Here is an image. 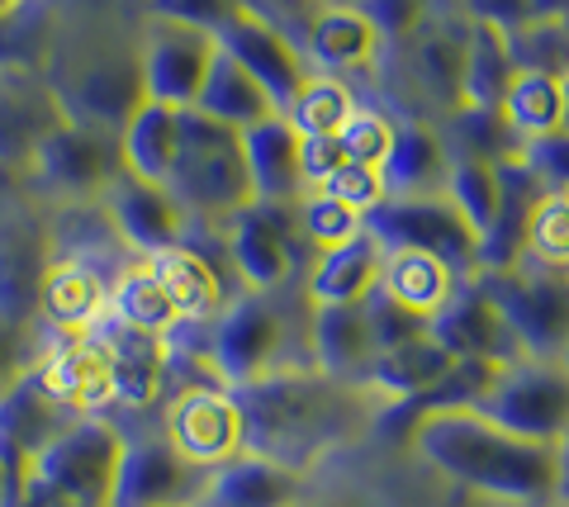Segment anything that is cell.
<instances>
[{
  "label": "cell",
  "mask_w": 569,
  "mask_h": 507,
  "mask_svg": "<svg viewBox=\"0 0 569 507\" xmlns=\"http://www.w3.org/2000/svg\"><path fill=\"white\" fill-rule=\"evenodd\" d=\"M356 104H361V100L351 95V85L342 77L313 72L305 81V91L290 100L284 119L299 129V138H337V133L347 129V119L356 114Z\"/></svg>",
  "instance_id": "obj_40"
},
{
  "label": "cell",
  "mask_w": 569,
  "mask_h": 507,
  "mask_svg": "<svg viewBox=\"0 0 569 507\" xmlns=\"http://www.w3.org/2000/svg\"><path fill=\"white\" fill-rule=\"evenodd\" d=\"M104 219L119 233L123 247H133L138 256H157L171 252L186 242V209L171 200L167 185H148L133 176H119L110 190H104Z\"/></svg>",
  "instance_id": "obj_20"
},
{
  "label": "cell",
  "mask_w": 569,
  "mask_h": 507,
  "mask_svg": "<svg viewBox=\"0 0 569 507\" xmlns=\"http://www.w3.org/2000/svg\"><path fill=\"white\" fill-rule=\"evenodd\" d=\"M361 10L385 33V43H408L437 14V0H366Z\"/></svg>",
  "instance_id": "obj_48"
},
{
  "label": "cell",
  "mask_w": 569,
  "mask_h": 507,
  "mask_svg": "<svg viewBox=\"0 0 569 507\" xmlns=\"http://www.w3.org/2000/svg\"><path fill=\"white\" fill-rule=\"evenodd\" d=\"M498 427L527 436V442L560 446L569 436V371L560 361H512L493 375L489 394L475 404Z\"/></svg>",
  "instance_id": "obj_9"
},
{
  "label": "cell",
  "mask_w": 569,
  "mask_h": 507,
  "mask_svg": "<svg viewBox=\"0 0 569 507\" xmlns=\"http://www.w3.org/2000/svg\"><path fill=\"white\" fill-rule=\"evenodd\" d=\"M556 503L569 507V436L560 442V494H556Z\"/></svg>",
  "instance_id": "obj_55"
},
{
  "label": "cell",
  "mask_w": 569,
  "mask_h": 507,
  "mask_svg": "<svg viewBox=\"0 0 569 507\" xmlns=\"http://www.w3.org/2000/svg\"><path fill=\"white\" fill-rule=\"evenodd\" d=\"M447 176H451V148L441 138V124L399 119V143H395V156L385 162L389 200L447 195Z\"/></svg>",
  "instance_id": "obj_30"
},
{
  "label": "cell",
  "mask_w": 569,
  "mask_h": 507,
  "mask_svg": "<svg viewBox=\"0 0 569 507\" xmlns=\"http://www.w3.org/2000/svg\"><path fill=\"white\" fill-rule=\"evenodd\" d=\"M413 77L427 91V100L441 110V119H451L466 95H460V81H466V48H470V20L466 14H432L413 39Z\"/></svg>",
  "instance_id": "obj_26"
},
{
  "label": "cell",
  "mask_w": 569,
  "mask_h": 507,
  "mask_svg": "<svg viewBox=\"0 0 569 507\" xmlns=\"http://www.w3.org/2000/svg\"><path fill=\"white\" fill-rule=\"evenodd\" d=\"M432 337L447 346L456 361H489V365L527 361L518 332H512L503 308L493 304V294L479 285V280H466V285L456 290V300L437 313Z\"/></svg>",
  "instance_id": "obj_17"
},
{
  "label": "cell",
  "mask_w": 569,
  "mask_h": 507,
  "mask_svg": "<svg viewBox=\"0 0 569 507\" xmlns=\"http://www.w3.org/2000/svg\"><path fill=\"white\" fill-rule=\"evenodd\" d=\"M48 261L52 247L39 223L24 219L20 209H0V318L33 323Z\"/></svg>",
  "instance_id": "obj_23"
},
{
  "label": "cell",
  "mask_w": 569,
  "mask_h": 507,
  "mask_svg": "<svg viewBox=\"0 0 569 507\" xmlns=\"http://www.w3.org/2000/svg\"><path fill=\"white\" fill-rule=\"evenodd\" d=\"M565 129H569V81H565Z\"/></svg>",
  "instance_id": "obj_58"
},
{
  "label": "cell",
  "mask_w": 569,
  "mask_h": 507,
  "mask_svg": "<svg viewBox=\"0 0 569 507\" xmlns=\"http://www.w3.org/2000/svg\"><path fill=\"white\" fill-rule=\"evenodd\" d=\"M522 162L527 171L537 176L550 195H569V129L550 133V138H537V143L522 148Z\"/></svg>",
  "instance_id": "obj_49"
},
{
  "label": "cell",
  "mask_w": 569,
  "mask_h": 507,
  "mask_svg": "<svg viewBox=\"0 0 569 507\" xmlns=\"http://www.w3.org/2000/svg\"><path fill=\"white\" fill-rule=\"evenodd\" d=\"M48 77L58 85L67 119L104 129V133H123V124L148 104L138 43H123V39L58 43L48 62Z\"/></svg>",
  "instance_id": "obj_3"
},
{
  "label": "cell",
  "mask_w": 569,
  "mask_h": 507,
  "mask_svg": "<svg viewBox=\"0 0 569 507\" xmlns=\"http://www.w3.org/2000/svg\"><path fill=\"white\" fill-rule=\"evenodd\" d=\"M138 58H142L148 100L171 104V110H194L213 62H219V39L171 20H148L138 33Z\"/></svg>",
  "instance_id": "obj_12"
},
{
  "label": "cell",
  "mask_w": 569,
  "mask_h": 507,
  "mask_svg": "<svg viewBox=\"0 0 569 507\" xmlns=\"http://www.w3.org/2000/svg\"><path fill=\"white\" fill-rule=\"evenodd\" d=\"M537 20H569V0H531Z\"/></svg>",
  "instance_id": "obj_53"
},
{
  "label": "cell",
  "mask_w": 569,
  "mask_h": 507,
  "mask_svg": "<svg viewBox=\"0 0 569 507\" xmlns=\"http://www.w3.org/2000/svg\"><path fill=\"white\" fill-rule=\"evenodd\" d=\"M33 379H39V389L71 417H104V408L114 404V365L96 332L52 346L39 361Z\"/></svg>",
  "instance_id": "obj_18"
},
{
  "label": "cell",
  "mask_w": 569,
  "mask_h": 507,
  "mask_svg": "<svg viewBox=\"0 0 569 507\" xmlns=\"http://www.w3.org/2000/svg\"><path fill=\"white\" fill-rule=\"evenodd\" d=\"M337 143H342L347 162L385 166L399 143V119H389L385 110H370V104H356V114L347 119V129L337 133Z\"/></svg>",
  "instance_id": "obj_43"
},
{
  "label": "cell",
  "mask_w": 569,
  "mask_h": 507,
  "mask_svg": "<svg viewBox=\"0 0 569 507\" xmlns=\"http://www.w3.org/2000/svg\"><path fill=\"white\" fill-rule=\"evenodd\" d=\"M228 261H233L247 294H280L299 275V219L295 204H252L223 229Z\"/></svg>",
  "instance_id": "obj_11"
},
{
  "label": "cell",
  "mask_w": 569,
  "mask_h": 507,
  "mask_svg": "<svg viewBox=\"0 0 569 507\" xmlns=\"http://www.w3.org/2000/svg\"><path fill=\"white\" fill-rule=\"evenodd\" d=\"M242 0H148V20H171L186 29H204L219 39V29L233 20Z\"/></svg>",
  "instance_id": "obj_47"
},
{
  "label": "cell",
  "mask_w": 569,
  "mask_h": 507,
  "mask_svg": "<svg viewBox=\"0 0 569 507\" xmlns=\"http://www.w3.org/2000/svg\"><path fill=\"white\" fill-rule=\"evenodd\" d=\"M508 52L518 77L569 81V20H531L508 33Z\"/></svg>",
  "instance_id": "obj_41"
},
{
  "label": "cell",
  "mask_w": 569,
  "mask_h": 507,
  "mask_svg": "<svg viewBox=\"0 0 569 507\" xmlns=\"http://www.w3.org/2000/svg\"><path fill=\"white\" fill-rule=\"evenodd\" d=\"M385 256H389V247L370 229L356 233L351 242H342V247L318 252L313 266H309V280H305V300L313 308L366 304L385 275Z\"/></svg>",
  "instance_id": "obj_25"
},
{
  "label": "cell",
  "mask_w": 569,
  "mask_h": 507,
  "mask_svg": "<svg viewBox=\"0 0 569 507\" xmlns=\"http://www.w3.org/2000/svg\"><path fill=\"white\" fill-rule=\"evenodd\" d=\"M148 261L157 266V275H162V285L176 300V308H181L186 323H213L228 304H233L223 290L219 266H213L200 247H190V242H181V247H171V252H157Z\"/></svg>",
  "instance_id": "obj_36"
},
{
  "label": "cell",
  "mask_w": 569,
  "mask_h": 507,
  "mask_svg": "<svg viewBox=\"0 0 569 507\" xmlns=\"http://www.w3.org/2000/svg\"><path fill=\"white\" fill-rule=\"evenodd\" d=\"M14 185H20V171L0 166V209H10V200H14Z\"/></svg>",
  "instance_id": "obj_54"
},
{
  "label": "cell",
  "mask_w": 569,
  "mask_h": 507,
  "mask_svg": "<svg viewBox=\"0 0 569 507\" xmlns=\"http://www.w3.org/2000/svg\"><path fill=\"white\" fill-rule=\"evenodd\" d=\"M512 81H518V67H512V52H508V33H498L489 24H470L466 81H460L466 104L460 110H503V95Z\"/></svg>",
  "instance_id": "obj_37"
},
{
  "label": "cell",
  "mask_w": 569,
  "mask_h": 507,
  "mask_svg": "<svg viewBox=\"0 0 569 507\" xmlns=\"http://www.w3.org/2000/svg\"><path fill=\"white\" fill-rule=\"evenodd\" d=\"M200 114L219 119V124L238 129V133H252L261 124H271V119H280L284 110L276 104V95L266 91V85L247 72V67H238L228 52L219 48V62H213V72L204 81V95L200 104H194Z\"/></svg>",
  "instance_id": "obj_34"
},
{
  "label": "cell",
  "mask_w": 569,
  "mask_h": 507,
  "mask_svg": "<svg viewBox=\"0 0 569 507\" xmlns=\"http://www.w3.org/2000/svg\"><path fill=\"white\" fill-rule=\"evenodd\" d=\"M48 352L39 346V332L33 323H14V318H0V394H10L20 379H29L39 371V361Z\"/></svg>",
  "instance_id": "obj_46"
},
{
  "label": "cell",
  "mask_w": 569,
  "mask_h": 507,
  "mask_svg": "<svg viewBox=\"0 0 569 507\" xmlns=\"http://www.w3.org/2000/svg\"><path fill=\"white\" fill-rule=\"evenodd\" d=\"M318 6H366V0H318Z\"/></svg>",
  "instance_id": "obj_57"
},
{
  "label": "cell",
  "mask_w": 569,
  "mask_h": 507,
  "mask_svg": "<svg viewBox=\"0 0 569 507\" xmlns=\"http://www.w3.org/2000/svg\"><path fill=\"white\" fill-rule=\"evenodd\" d=\"M123 446L129 432H119L110 417H71L58 442L39 456L29 484L67 507H114Z\"/></svg>",
  "instance_id": "obj_5"
},
{
  "label": "cell",
  "mask_w": 569,
  "mask_h": 507,
  "mask_svg": "<svg viewBox=\"0 0 569 507\" xmlns=\"http://www.w3.org/2000/svg\"><path fill=\"white\" fill-rule=\"evenodd\" d=\"M295 219H299V233H305V242L313 252L342 247V242H351L356 233H366V219L356 214V209H347L342 200L323 195V190H309V195L295 204Z\"/></svg>",
  "instance_id": "obj_42"
},
{
  "label": "cell",
  "mask_w": 569,
  "mask_h": 507,
  "mask_svg": "<svg viewBox=\"0 0 569 507\" xmlns=\"http://www.w3.org/2000/svg\"><path fill=\"white\" fill-rule=\"evenodd\" d=\"M503 119L522 143H537L565 129V81L550 77H518L503 95Z\"/></svg>",
  "instance_id": "obj_39"
},
{
  "label": "cell",
  "mask_w": 569,
  "mask_h": 507,
  "mask_svg": "<svg viewBox=\"0 0 569 507\" xmlns=\"http://www.w3.org/2000/svg\"><path fill=\"white\" fill-rule=\"evenodd\" d=\"M204 365L228 389L257 384L284 371V365H305L290 361V313H284V304L276 294H242V300H233L213 318Z\"/></svg>",
  "instance_id": "obj_6"
},
{
  "label": "cell",
  "mask_w": 569,
  "mask_h": 507,
  "mask_svg": "<svg viewBox=\"0 0 569 507\" xmlns=\"http://www.w3.org/2000/svg\"><path fill=\"white\" fill-rule=\"evenodd\" d=\"M527 261L569 271V195H546L527 219Z\"/></svg>",
  "instance_id": "obj_44"
},
{
  "label": "cell",
  "mask_w": 569,
  "mask_h": 507,
  "mask_svg": "<svg viewBox=\"0 0 569 507\" xmlns=\"http://www.w3.org/2000/svg\"><path fill=\"white\" fill-rule=\"evenodd\" d=\"M337 166H347V152L337 138H305V176H309V190L323 185Z\"/></svg>",
  "instance_id": "obj_51"
},
{
  "label": "cell",
  "mask_w": 569,
  "mask_h": 507,
  "mask_svg": "<svg viewBox=\"0 0 569 507\" xmlns=\"http://www.w3.org/2000/svg\"><path fill=\"white\" fill-rule=\"evenodd\" d=\"M466 285L447 261L432 256V252H413V247H389L385 256V275H380V290L395 300L399 308L418 313V318L432 323L441 308L456 300V290Z\"/></svg>",
  "instance_id": "obj_33"
},
{
  "label": "cell",
  "mask_w": 569,
  "mask_h": 507,
  "mask_svg": "<svg viewBox=\"0 0 569 507\" xmlns=\"http://www.w3.org/2000/svg\"><path fill=\"white\" fill-rule=\"evenodd\" d=\"M408 450L475 498L546 507L560 494V446L527 442L479 408H427L408 427Z\"/></svg>",
  "instance_id": "obj_2"
},
{
  "label": "cell",
  "mask_w": 569,
  "mask_h": 507,
  "mask_svg": "<svg viewBox=\"0 0 569 507\" xmlns=\"http://www.w3.org/2000/svg\"><path fill=\"white\" fill-rule=\"evenodd\" d=\"M67 124L62 95L39 67H0V166L33 171V156Z\"/></svg>",
  "instance_id": "obj_15"
},
{
  "label": "cell",
  "mask_w": 569,
  "mask_h": 507,
  "mask_svg": "<svg viewBox=\"0 0 569 507\" xmlns=\"http://www.w3.org/2000/svg\"><path fill=\"white\" fill-rule=\"evenodd\" d=\"M313 190H323V195L332 200H342L347 209H356L361 219H370L376 209L389 200V181H385V166H361V162H347V166H337L332 176L323 185H313Z\"/></svg>",
  "instance_id": "obj_45"
},
{
  "label": "cell",
  "mask_w": 569,
  "mask_h": 507,
  "mask_svg": "<svg viewBox=\"0 0 569 507\" xmlns=\"http://www.w3.org/2000/svg\"><path fill=\"white\" fill-rule=\"evenodd\" d=\"M560 365H565V371H569V346H565V356H560Z\"/></svg>",
  "instance_id": "obj_59"
},
{
  "label": "cell",
  "mask_w": 569,
  "mask_h": 507,
  "mask_svg": "<svg viewBox=\"0 0 569 507\" xmlns=\"http://www.w3.org/2000/svg\"><path fill=\"white\" fill-rule=\"evenodd\" d=\"M366 229L376 233L385 247H413V252L441 256L460 280L479 275V247H485V237L475 233V223L460 214L447 195L385 200L376 214L366 219Z\"/></svg>",
  "instance_id": "obj_10"
},
{
  "label": "cell",
  "mask_w": 569,
  "mask_h": 507,
  "mask_svg": "<svg viewBox=\"0 0 569 507\" xmlns=\"http://www.w3.org/2000/svg\"><path fill=\"white\" fill-rule=\"evenodd\" d=\"M181 133H186V110L148 100L119 133L123 176L148 181V185H167L171 171H176V156H181Z\"/></svg>",
  "instance_id": "obj_32"
},
{
  "label": "cell",
  "mask_w": 569,
  "mask_h": 507,
  "mask_svg": "<svg viewBox=\"0 0 569 507\" xmlns=\"http://www.w3.org/2000/svg\"><path fill=\"white\" fill-rule=\"evenodd\" d=\"M52 507H67V503H52Z\"/></svg>",
  "instance_id": "obj_60"
},
{
  "label": "cell",
  "mask_w": 569,
  "mask_h": 507,
  "mask_svg": "<svg viewBox=\"0 0 569 507\" xmlns=\"http://www.w3.org/2000/svg\"><path fill=\"white\" fill-rule=\"evenodd\" d=\"M456 6L470 24H489L498 33H512V29L537 20V14H531V0H456Z\"/></svg>",
  "instance_id": "obj_50"
},
{
  "label": "cell",
  "mask_w": 569,
  "mask_h": 507,
  "mask_svg": "<svg viewBox=\"0 0 569 507\" xmlns=\"http://www.w3.org/2000/svg\"><path fill=\"white\" fill-rule=\"evenodd\" d=\"M219 48L276 95L280 110H290V100L305 91V81L313 77L299 39H290L276 20H266V14L257 6H247V0L238 6L233 20L219 29Z\"/></svg>",
  "instance_id": "obj_16"
},
{
  "label": "cell",
  "mask_w": 569,
  "mask_h": 507,
  "mask_svg": "<svg viewBox=\"0 0 569 507\" xmlns=\"http://www.w3.org/2000/svg\"><path fill=\"white\" fill-rule=\"evenodd\" d=\"M479 285L493 294L503 318L518 332L522 352L537 361H560L569 346V271L541 261H512L503 271H479Z\"/></svg>",
  "instance_id": "obj_7"
},
{
  "label": "cell",
  "mask_w": 569,
  "mask_h": 507,
  "mask_svg": "<svg viewBox=\"0 0 569 507\" xmlns=\"http://www.w3.org/2000/svg\"><path fill=\"white\" fill-rule=\"evenodd\" d=\"M162 436L200 469H223L238 456H247L242 404H238V394L219 379L181 384L162 408Z\"/></svg>",
  "instance_id": "obj_8"
},
{
  "label": "cell",
  "mask_w": 569,
  "mask_h": 507,
  "mask_svg": "<svg viewBox=\"0 0 569 507\" xmlns=\"http://www.w3.org/2000/svg\"><path fill=\"white\" fill-rule=\"evenodd\" d=\"M233 394L247 417V450L299 475L366 442L395 413L366 379H337L318 365H284Z\"/></svg>",
  "instance_id": "obj_1"
},
{
  "label": "cell",
  "mask_w": 569,
  "mask_h": 507,
  "mask_svg": "<svg viewBox=\"0 0 569 507\" xmlns=\"http://www.w3.org/2000/svg\"><path fill=\"white\" fill-rule=\"evenodd\" d=\"M380 356L376 327L366 304H332L313 308L309 318V361L337 379H370V365Z\"/></svg>",
  "instance_id": "obj_28"
},
{
  "label": "cell",
  "mask_w": 569,
  "mask_h": 507,
  "mask_svg": "<svg viewBox=\"0 0 569 507\" xmlns=\"http://www.w3.org/2000/svg\"><path fill=\"white\" fill-rule=\"evenodd\" d=\"M110 285L114 280L86 252H52L39 290V313L62 337H86L110 318Z\"/></svg>",
  "instance_id": "obj_21"
},
{
  "label": "cell",
  "mask_w": 569,
  "mask_h": 507,
  "mask_svg": "<svg viewBox=\"0 0 569 507\" xmlns=\"http://www.w3.org/2000/svg\"><path fill=\"white\" fill-rule=\"evenodd\" d=\"M305 479L309 475H299V469H284V465L247 450L233 465L213 469L209 498L200 507H299L309 498Z\"/></svg>",
  "instance_id": "obj_31"
},
{
  "label": "cell",
  "mask_w": 569,
  "mask_h": 507,
  "mask_svg": "<svg viewBox=\"0 0 569 507\" xmlns=\"http://www.w3.org/2000/svg\"><path fill=\"white\" fill-rule=\"evenodd\" d=\"M247 171H252V190L261 204H299L309 195L305 138L284 114L247 133Z\"/></svg>",
  "instance_id": "obj_29"
},
{
  "label": "cell",
  "mask_w": 569,
  "mask_h": 507,
  "mask_svg": "<svg viewBox=\"0 0 569 507\" xmlns=\"http://www.w3.org/2000/svg\"><path fill=\"white\" fill-rule=\"evenodd\" d=\"M29 6H33V0H0V20H10V14H20Z\"/></svg>",
  "instance_id": "obj_56"
},
{
  "label": "cell",
  "mask_w": 569,
  "mask_h": 507,
  "mask_svg": "<svg viewBox=\"0 0 569 507\" xmlns=\"http://www.w3.org/2000/svg\"><path fill=\"white\" fill-rule=\"evenodd\" d=\"M110 318L123 323V327H138V332H152V337H176V332L186 327L181 308H176V300L167 294L162 275H157V266L148 256L129 261L114 285H110Z\"/></svg>",
  "instance_id": "obj_35"
},
{
  "label": "cell",
  "mask_w": 569,
  "mask_h": 507,
  "mask_svg": "<svg viewBox=\"0 0 569 507\" xmlns=\"http://www.w3.org/2000/svg\"><path fill=\"white\" fill-rule=\"evenodd\" d=\"M213 469L190 465L162 432L129 436L114 484V507H200Z\"/></svg>",
  "instance_id": "obj_13"
},
{
  "label": "cell",
  "mask_w": 569,
  "mask_h": 507,
  "mask_svg": "<svg viewBox=\"0 0 569 507\" xmlns=\"http://www.w3.org/2000/svg\"><path fill=\"white\" fill-rule=\"evenodd\" d=\"M167 190L186 209V219L223 223L228 229L242 209L257 204L252 171H247V133L228 129L200 110H186L181 156H176Z\"/></svg>",
  "instance_id": "obj_4"
},
{
  "label": "cell",
  "mask_w": 569,
  "mask_h": 507,
  "mask_svg": "<svg viewBox=\"0 0 569 507\" xmlns=\"http://www.w3.org/2000/svg\"><path fill=\"white\" fill-rule=\"evenodd\" d=\"M299 507H370L361 494H318V498H305Z\"/></svg>",
  "instance_id": "obj_52"
},
{
  "label": "cell",
  "mask_w": 569,
  "mask_h": 507,
  "mask_svg": "<svg viewBox=\"0 0 569 507\" xmlns=\"http://www.w3.org/2000/svg\"><path fill=\"white\" fill-rule=\"evenodd\" d=\"M299 48H305L309 67H318L323 77H356L380 62L385 33L370 24L361 6H318Z\"/></svg>",
  "instance_id": "obj_22"
},
{
  "label": "cell",
  "mask_w": 569,
  "mask_h": 507,
  "mask_svg": "<svg viewBox=\"0 0 569 507\" xmlns=\"http://www.w3.org/2000/svg\"><path fill=\"white\" fill-rule=\"evenodd\" d=\"M71 423L52 398L39 389V379H20L10 394H0V475L10 479V494L29 484L33 465L58 442V432Z\"/></svg>",
  "instance_id": "obj_19"
},
{
  "label": "cell",
  "mask_w": 569,
  "mask_h": 507,
  "mask_svg": "<svg viewBox=\"0 0 569 507\" xmlns=\"http://www.w3.org/2000/svg\"><path fill=\"white\" fill-rule=\"evenodd\" d=\"M456 356L441 346L432 332H422V337L413 342H399V346H385V352L376 356V365H370V389H380L389 404L408 408V404H422V398H432L441 384H447L456 375Z\"/></svg>",
  "instance_id": "obj_27"
},
{
  "label": "cell",
  "mask_w": 569,
  "mask_h": 507,
  "mask_svg": "<svg viewBox=\"0 0 569 507\" xmlns=\"http://www.w3.org/2000/svg\"><path fill=\"white\" fill-rule=\"evenodd\" d=\"M29 176L62 200H104V190L123 176L119 133H104V129L67 119V124L39 148Z\"/></svg>",
  "instance_id": "obj_14"
},
{
  "label": "cell",
  "mask_w": 569,
  "mask_h": 507,
  "mask_svg": "<svg viewBox=\"0 0 569 507\" xmlns=\"http://www.w3.org/2000/svg\"><path fill=\"white\" fill-rule=\"evenodd\" d=\"M447 200L475 223L479 237H489L503 214V166L485 162V156H451Z\"/></svg>",
  "instance_id": "obj_38"
},
{
  "label": "cell",
  "mask_w": 569,
  "mask_h": 507,
  "mask_svg": "<svg viewBox=\"0 0 569 507\" xmlns=\"http://www.w3.org/2000/svg\"><path fill=\"white\" fill-rule=\"evenodd\" d=\"M96 337L104 342L110 365H114V404H123V408H148L152 398L167 389V379L176 371L171 337H152V332L123 327L114 318H104L96 327Z\"/></svg>",
  "instance_id": "obj_24"
}]
</instances>
